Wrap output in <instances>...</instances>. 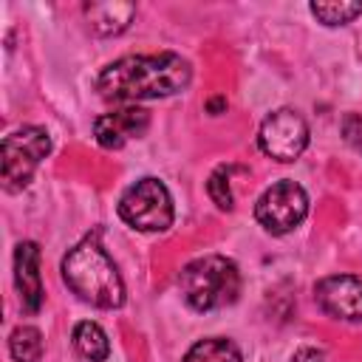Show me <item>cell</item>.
<instances>
[{
  "label": "cell",
  "instance_id": "obj_1",
  "mask_svg": "<svg viewBox=\"0 0 362 362\" xmlns=\"http://www.w3.org/2000/svg\"><path fill=\"white\" fill-rule=\"evenodd\" d=\"M192 79L189 62L175 51L161 54H130L110 62L99 79V96L107 102H141L164 99L184 90Z\"/></svg>",
  "mask_w": 362,
  "mask_h": 362
},
{
  "label": "cell",
  "instance_id": "obj_7",
  "mask_svg": "<svg viewBox=\"0 0 362 362\" xmlns=\"http://www.w3.org/2000/svg\"><path fill=\"white\" fill-rule=\"evenodd\" d=\"M257 144L274 161H294L308 144V124L294 107H280L263 119Z\"/></svg>",
  "mask_w": 362,
  "mask_h": 362
},
{
  "label": "cell",
  "instance_id": "obj_5",
  "mask_svg": "<svg viewBox=\"0 0 362 362\" xmlns=\"http://www.w3.org/2000/svg\"><path fill=\"white\" fill-rule=\"evenodd\" d=\"M119 215L139 232H164L173 226V198L158 178H141L130 184L119 198Z\"/></svg>",
  "mask_w": 362,
  "mask_h": 362
},
{
  "label": "cell",
  "instance_id": "obj_16",
  "mask_svg": "<svg viewBox=\"0 0 362 362\" xmlns=\"http://www.w3.org/2000/svg\"><path fill=\"white\" fill-rule=\"evenodd\" d=\"M206 192H209V198L215 201V206L218 209H232L235 206V201H232V189H229V167H218L212 175H209V181H206Z\"/></svg>",
  "mask_w": 362,
  "mask_h": 362
},
{
  "label": "cell",
  "instance_id": "obj_14",
  "mask_svg": "<svg viewBox=\"0 0 362 362\" xmlns=\"http://www.w3.org/2000/svg\"><path fill=\"white\" fill-rule=\"evenodd\" d=\"M8 354L17 362H40L42 356V334L34 325H20L8 337Z\"/></svg>",
  "mask_w": 362,
  "mask_h": 362
},
{
  "label": "cell",
  "instance_id": "obj_4",
  "mask_svg": "<svg viewBox=\"0 0 362 362\" xmlns=\"http://www.w3.org/2000/svg\"><path fill=\"white\" fill-rule=\"evenodd\" d=\"M51 153V136L45 127H37V124H25L14 133H8L3 139V170H0V178H3V187L8 192H17L23 187H28L34 170L40 167V161Z\"/></svg>",
  "mask_w": 362,
  "mask_h": 362
},
{
  "label": "cell",
  "instance_id": "obj_18",
  "mask_svg": "<svg viewBox=\"0 0 362 362\" xmlns=\"http://www.w3.org/2000/svg\"><path fill=\"white\" fill-rule=\"evenodd\" d=\"M291 362H322V351H317V348H308V345H303V348H297V351H294Z\"/></svg>",
  "mask_w": 362,
  "mask_h": 362
},
{
  "label": "cell",
  "instance_id": "obj_13",
  "mask_svg": "<svg viewBox=\"0 0 362 362\" xmlns=\"http://www.w3.org/2000/svg\"><path fill=\"white\" fill-rule=\"evenodd\" d=\"M181 362H240V351L226 337H209V339H198L184 354Z\"/></svg>",
  "mask_w": 362,
  "mask_h": 362
},
{
  "label": "cell",
  "instance_id": "obj_10",
  "mask_svg": "<svg viewBox=\"0 0 362 362\" xmlns=\"http://www.w3.org/2000/svg\"><path fill=\"white\" fill-rule=\"evenodd\" d=\"M14 283L20 291V305L28 314H37L42 308L45 291L40 277V246L34 240H20L14 249Z\"/></svg>",
  "mask_w": 362,
  "mask_h": 362
},
{
  "label": "cell",
  "instance_id": "obj_6",
  "mask_svg": "<svg viewBox=\"0 0 362 362\" xmlns=\"http://www.w3.org/2000/svg\"><path fill=\"white\" fill-rule=\"evenodd\" d=\"M308 215V195L294 181H277L272 184L255 204L257 223L272 235H286L303 223Z\"/></svg>",
  "mask_w": 362,
  "mask_h": 362
},
{
  "label": "cell",
  "instance_id": "obj_11",
  "mask_svg": "<svg viewBox=\"0 0 362 362\" xmlns=\"http://www.w3.org/2000/svg\"><path fill=\"white\" fill-rule=\"evenodd\" d=\"M85 17L90 23V28L102 37H113L122 34L133 17H136V6L133 3H119V0H107V3H85Z\"/></svg>",
  "mask_w": 362,
  "mask_h": 362
},
{
  "label": "cell",
  "instance_id": "obj_3",
  "mask_svg": "<svg viewBox=\"0 0 362 362\" xmlns=\"http://www.w3.org/2000/svg\"><path fill=\"white\" fill-rule=\"evenodd\" d=\"M181 294L195 311H215L238 300L240 272L235 260L223 255H204L189 260L178 274Z\"/></svg>",
  "mask_w": 362,
  "mask_h": 362
},
{
  "label": "cell",
  "instance_id": "obj_19",
  "mask_svg": "<svg viewBox=\"0 0 362 362\" xmlns=\"http://www.w3.org/2000/svg\"><path fill=\"white\" fill-rule=\"evenodd\" d=\"M223 105H226V102H223V99H212V102H209V105H206V107H209V110H212V113H218V110H221V107H223Z\"/></svg>",
  "mask_w": 362,
  "mask_h": 362
},
{
  "label": "cell",
  "instance_id": "obj_2",
  "mask_svg": "<svg viewBox=\"0 0 362 362\" xmlns=\"http://www.w3.org/2000/svg\"><path fill=\"white\" fill-rule=\"evenodd\" d=\"M62 280L79 300L96 308H119L124 303V283L96 238L79 240L62 257Z\"/></svg>",
  "mask_w": 362,
  "mask_h": 362
},
{
  "label": "cell",
  "instance_id": "obj_15",
  "mask_svg": "<svg viewBox=\"0 0 362 362\" xmlns=\"http://www.w3.org/2000/svg\"><path fill=\"white\" fill-rule=\"evenodd\" d=\"M311 8V14L322 23V25H345V23H351L354 17H359L362 14V3L359 0H354V3H348V0H334V3H311L308 6Z\"/></svg>",
  "mask_w": 362,
  "mask_h": 362
},
{
  "label": "cell",
  "instance_id": "obj_9",
  "mask_svg": "<svg viewBox=\"0 0 362 362\" xmlns=\"http://www.w3.org/2000/svg\"><path fill=\"white\" fill-rule=\"evenodd\" d=\"M150 127V116L141 107H122V110H110L102 113L93 122V136L105 150H119L124 147L130 139L144 136V130Z\"/></svg>",
  "mask_w": 362,
  "mask_h": 362
},
{
  "label": "cell",
  "instance_id": "obj_12",
  "mask_svg": "<svg viewBox=\"0 0 362 362\" xmlns=\"http://www.w3.org/2000/svg\"><path fill=\"white\" fill-rule=\"evenodd\" d=\"M74 348L90 359V362H105L107 354H110V342H107V334L102 331V325L90 322V320H82L76 322L74 328Z\"/></svg>",
  "mask_w": 362,
  "mask_h": 362
},
{
  "label": "cell",
  "instance_id": "obj_8",
  "mask_svg": "<svg viewBox=\"0 0 362 362\" xmlns=\"http://www.w3.org/2000/svg\"><path fill=\"white\" fill-rule=\"evenodd\" d=\"M317 305L337 320L362 322V280L354 274H331L314 286Z\"/></svg>",
  "mask_w": 362,
  "mask_h": 362
},
{
  "label": "cell",
  "instance_id": "obj_17",
  "mask_svg": "<svg viewBox=\"0 0 362 362\" xmlns=\"http://www.w3.org/2000/svg\"><path fill=\"white\" fill-rule=\"evenodd\" d=\"M342 139L356 150L362 153V113H348L342 119Z\"/></svg>",
  "mask_w": 362,
  "mask_h": 362
}]
</instances>
